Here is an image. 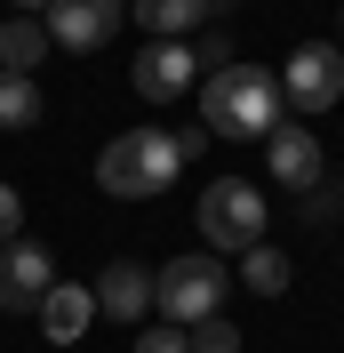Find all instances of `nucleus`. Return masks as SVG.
<instances>
[{
	"instance_id": "f257e3e1",
	"label": "nucleus",
	"mask_w": 344,
	"mask_h": 353,
	"mask_svg": "<svg viewBox=\"0 0 344 353\" xmlns=\"http://www.w3.org/2000/svg\"><path fill=\"white\" fill-rule=\"evenodd\" d=\"M272 121H280V81L264 65L200 72V129L208 137H264Z\"/></svg>"
},
{
	"instance_id": "f03ea898",
	"label": "nucleus",
	"mask_w": 344,
	"mask_h": 353,
	"mask_svg": "<svg viewBox=\"0 0 344 353\" xmlns=\"http://www.w3.org/2000/svg\"><path fill=\"white\" fill-rule=\"evenodd\" d=\"M176 169H184V153H176L169 129H129V137H112L105 153H96V185H105L112 201H152V193H169Z\"/></svg>"
},
{
	"instance_id": "7ed1b4c3",
	"label": "nucleus",
	"mask_w": 344,
	"mask_h": 353,
	"mask_svg": "<svg viewBox=\"0 0 344 353\" xmlns=\"http://www.w3.org/2000/svg\"><path fill=\"white\" fill-rule=\"evenodd\" d=\"M224 289H233L224 257L193 249V257H169L160 273H152V313H160V321H176V330H193V321H208V313L224 305Z\"/></svg>"
},
{
	"instance_id": "20e7f679",
	"label": "nucleus",
	"mask_w": 344,
	"mask_h": 353,
	"mask_svg": "<svg viewBox=\"0 0 344 353\" xmlns=\"http://www.w3.org/2000/svg\"><path fill=\"white\" fill-rule=\"evenodd\" d=\"M200 241H208V257H248V249L264 241V193L248 185V176H216L208 193H200Z\"/></svg>"
},
{
	"instance_id": "39448f33",
	"label": "nucleus",
	"mask_w": 344,
	"mask_h": 353,
	"mask_svg": "<svg viewBox=\"0 0 344 353\" xmlns=\"http://www.w3.org/2000/svg\"><path fill=\"white\" fill-rule=\"evenodd\" d=\"M336 97H344V48L336 41H304L297 57H288V72H280V105L328 112Z\"/></svg>"
},
{
	"instance_id": "423d86ee",
	"label": "nucleus",
	"mask_w": 344,
	"mask_h": 353,
	"mask_svg": "<svg viewBox=\"0 0 344 353\" xmlns=\"http://www.w3.org/2000/svg\"><path fill=\"white\" fill-rule=\"evenodd\" d=\"M120 17H129V0H56L41 24H48V48L88 57V48H105L112 32H120Z\"/></svg>"
},
{
	"instance_id": "0eeeda50",
	"label": "nucleus",
	"mask_w": 344,
	"mask_h": 353,
	"mask_svg": "<svg viewBox=\"0 0 344 353\" xmlns=\"http://www.w3.org/2000/svg\"><path fill=\"white\" fill-rule=\"evenodd\" d=\"M56 289V257L41 241H0V313H41Z\"/></svg>"
},
{
	"instance_id": "6e6552de",
	"label": "nucleus",
	"mask_w": 344,
	"mask_h": 353,
	"mask_svg": "<svg viewBox=\"0 0 344 353\" xmlns=\"http://www.w3.org/2000/svg\"><path fill=\"white\" fill-rule=\"evenodd\" d=\"M136 97H152V105H169V97H184V88H200V65H193V41H144L136 48Z\"/></svg>"
},
{
	"instance_id": "1a4fd4ad",
	"label": "nucleus",
	"mask_w": 344,
	"mask_h": 353,
	"mask_svg": "<svg viewBox=\"0 0 344 353\" xmlns=\"http://www.w3.org/2000/svg\"><path fill=\"white\" fill-rule=\"evenodd\" d=\"M264 169H272L288 193H312V185H321V137L304 129V121H272V129H264Z\"/></svg>"
},
{
	"instance_id": "9d476101",
	"label": "nucleus",
	"mask_w": 344,
	"mask_h": 353,
	"mask_svg": "<svg viewBox=\"0 0 344 353\" xmlns=\"http://www.w3.org/2000/svg\"><path fill=\"white\" fill-rule=\"evenodd\" d=\"M96 313H105V321H144L152 313V265L112 257L105 273H96Z\"/></svg>"
},
{
	"instance_id": "9b49d317",
	"label": "nucleus",
	"mask_w": 344,
	"mask_h": 353,
	"mask_svg": "<svg viewBox=\"0 0 344 353\" xmlns=\"http://www.w3.org/2000/svg\"><path fill=\"white\" fill-rule=\"evenodd\" d=\"M32 321H41L48 345H80L88 321H96V289H88V281H56V289L41 297V313H32Z\"/></svg>"
},
{
	"instance_id": "f8f14e48",
	"label": "nucleus",
	"mask_w": 344,
	"mask_h": 353,
	"mask_svg": "<svg viewBox=\"0 0 344 353\" xmlns=\"http://www.w3.org/2000/svg\"><path fill=\"white\" fill-rule=\"evenodd\" d=\"M129 17L144 24V41H193L200 24H216V0H136Z\"/></svg>"
},
{
	"instance_id": "ddd939ff",
	"label": "nucleus",
	"mask_w": 344,
	"mask_h": 353,
	"mask_svg": "<svg viewBox=\"0 0 344 353\" xmlns=\"http://www.w3.org/2000/svg\"><path fill=\"white\" fill-rule=\"evenodd\" d=\"M41 57H48V24L41 17H8L0 24V72H24V81H32Z\"/></svg>"
},
{
	"instance_id": "4468645a",
	"label": "nucleus",
	"mask_w": 344,
	"mask_h": 353,
	"mask_svg": "<svg viewBox=\"0 0 344 353\" xmlns=\"http://www.w3.org/2000/svg\"><path fill=\"white\" fill-rule=\"evenodd\" d=\"M240 289H257V297H280V289H288V257H280L272 241H257L248 257H240Z\"/></svg>"
},
{
	"instance_id": "2eb2a0df",
	"label": "nucleus",
	"mask_w": 344,
	"mask_h": 353,
	"mask_svg": "<svg viewBox=\"0 0 344 353\" xmlns=\"http://www.w3.org/2000/svg\"><path fill=\"white\" fill-rule=\"evenodd\" d=\"M41 121V88L24 72H0V129H32Z\"/></svg>"
},
{
	"instance_id": "dca6fc26",
	"label": "nucleus",
	"mask_w": 344,
	"mask_h": 353,
	"mask_svg": "<svg viewBox=\"0 0 344 353\" xmlns=\"http://www.w3.org/2000/svg\"><path fill=\"white\" fill-rule=\"evenodd\" d=\"M184 337H193V353H240V330L224 321V313H208V321H193Z\"/></svg>"
},
{
	"instance_id": "f3484780",
	"label": "nucleus",
	"mask_w": 344,
	"mask_h": 353,
	"mask_svg": "<svg viewBox=\"0 0 344 353\" xmlns=\"http://www.w3.org/2000/svg\"><path fill=\"white\" fill-rule=\"evenodd\" d=\"M136 353H193V337L176 330V321H152V330L136 337Z\"/></svg>"
},
{
	"instance_id": "a211bd4d",
	"label": "nucleus",
	"mask_w": 344,
	"mask_h": 353,
	"mask_svg": "<svg viewBox=\"0 0 344 353\" xmlns=\"http://www.w3.org/2000/svg\"><path fill=\"white\" fill-rule=\"evenodd\" d=\"M0 241H24V193L0 176Z\"/></svg>"
},
{
	"instance_id": "6ab92c4d",
	"label": "nucleus",
	"mask_w": 344,
	"mask_h": 353,
	"mask_svg": "<svg viewBox=\"0 0 344 353\" xmlns=\"http://www.w3.org/2000/svg\"><path fill=\"white\" fill-rule=\"evenodd\" d=\"M336 209H344V193H328V185L304 193V225H336Z\"/></svg>"
},
{
	"instance_id": "aec40b11",
	"label": "nucleus",
	"mask_w": 344,
	"mask_h": 353,
	"mask_svg": "<svg viewBox=\"0 0 344 353\" xmlns=\"http://www.w3.org/2000/svg\"><path fill=\"white\" fill-rule=\"evenodd\" d=\"M8 8H17V17H48V8H56V0H8Z\"/></svg>"
},
{
	"instance_id": "412c9836",
	"label": "nucleus",
	"mask_w": 344,
	"mask_h": 353,
	"mask_svg": "<svg viewBox=\"0 0 344 353\" xmlns=\"http://www.w3.org/2000/svg\"><path fill=\"white\" fill-rule=\"evenodd\" d=\"M336 24H344V17H336Z\"/></svg>"
}]
</instances>
